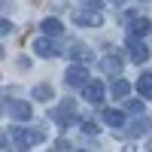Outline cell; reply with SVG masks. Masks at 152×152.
<instances>
[{
    "mask_svg": "<svg viewBox=\"0 0 152 152\" xmlns=\"http://www.w3.org/2000/svg\"><path fill=\"white\" fill-rule=\"evenodd\" d=\"M64 79H67V85H85L88 82V70L82 67V64H73V67H67V76H64Z\"/></svg>",
    "mask_w": 152,
    "mask_h": 152,
    "instance_id": "1",
    "label": "cell"
},
{
    "mask_svg": "<svg viewBox=\"0 0 152 152\" xmlns=\"http://www.w3.org/2000/svg\"><path fill=\"white\" fill-rule=\"evenodd\" d=\"M128 55H131L134 64H143V61L149 58V49H146L140 40H134V37H131V43H128Z\"/></svg>",
    "mask_w": 152,
    "mask_h": 152,
    "instance_id": "2",
    "label": "cell"
},
{
    "mask_svg": "<svg viewBox=\"0 0 152 152\" xmlns=\"http://www.w3.org/2000/svg\"><path fill=\"white\" fill-rule=\"evenodd\" d=\"M9 116L15 122H28L31 119V104H28V100H15V104L9 107Z\"/></svg>",
    "mask_w": 152,
    "mask_h": 152,
    "instance_id": "3",
    "label": "cell"
},
{
    "mask_svg": "<svg viewBox=\"0 0 152 152\" xmlns=\"http://www.w3.org/2000/svg\"><path fill=\"white\" fill-rule=\"evenodd\" d=\"M82 94H85V100H91V104H100V100H104V85L100 82H85Z\"/></svg>",
    "mask_w": 152,
    "mask_h": 152,
    "instance_id": "4",
    "label": "cell"
},
{
    "mask_svg": "<svg viewBox=\"0 0 152 152\" xmlns=\"http://www.w3.org/2000/svg\"><path fill=\"white\" fill-rule=\"evenodd\" d=\"M76 21L82 24V28H97L100 24V12H91V9H76Z\"/></svg>",
    "mask_w": 152,
    "mask_h": 152,
    "instance_id": "5",
    "label": "cell"
},
{
    "mask_svg": "<svg viewBox=\"0 0 152 152\" xmlns=\"http://www.w3.org/2000/svg\"><path fill=\"white\" fill-rule=\"evenodd\" d=\"M34 52L40 55V58H55L58 55V49L52 40H34Z\"/></svg>",
    "mask_w": 152,
    "mask_h": 152,
    "instance_id": "6",
    "label": "cell"
},
{
    "mask_svg": "<svg viewBox=\"0 0 152 152\" xmlns=\"http://www.w3.org/2000/svg\"><path fill=\"white\" fill-rule=\"evenodd\" d=\"M52 116H55L61 125H70V122H73V100H64V104H61Z\"/></svg>",
    "mask_w": 152,
    "mask_h": 152,
    "instance_id": "7",
    "label": "cell"
},
{
    "mask_svg": "<svg viewBox=\"0 0 152 152\" xmlns=\"http://www.w3.org/2000/svg\"><path fill=\"white\" fill-rule=\"evenodd\" d=\"M40 28H43V34H49V37H58L61 31H64V24H61L58 18H43Z\"/></svg>",
    "mask_w": 152,
    "mask_h": 152,
    "instance_id": "8",
    "label": "cell"
},
{
    "mask_svg": "<svg viewBox=\"0 0 152 152\" xmlns=\"http://www.w3.org/2000/svg\"><path fill=\"white\" fill-rule=\"evenodd\" d=\"M137 91H140V97H152V73H143L137 79Z\"/></svg>",
    "mask_w": 152,
    "mask_h": 152,
    "instance_id": "9",
    "label": "cell"
},
{
    "mask_svg": "<svg viewBox=\"0 0 152 152\" xmlns=\"http://www.w3.org/2000/svg\"><path fill=\"white\" fill-rule=\"evenodd\" d=\"M100 67H104V73H119L122 61H119V55H107L104 61H100Z\"/></svg>",
    "mask_w": 152,
    "mask_h": 152,
    "instance_id": "10",
    "label": "cell"
},
{
    "mask_svg": "<svg viewBox=\"0 0 152 152\" xmlns=\"http://www.w3.org/2000/svg\"><path fill=\"white\" fill-rule=\"evenodd\" d=\"M67 55H70V58H76V61H88V58H91V52H88L85 46H79V43H73V46L67 49Z\"/></svg>",
    "mask_w": 152,
    "mask_h": 152,
    "instance_id": "11",
    "label": "cell"
},
{
    "mask_svg": "<svg viewBox=\"0 0 152 152\" xmlns=\"http://www.w3.org/2000/svg\"><path fill=\"white\" fill-rule=\"evenodd\" d=\"M104 122L110 125V128H119V125L125 122V116H122L119 110H107V113H104Z\"/></svg>",
    "mask_w": 152,
    "mask_h": 152,
    "instance_id": "12",
    "label": "cell"
},
{
    "mask_svg": "<svg viewBox=\"0 0 152 152\" xmlns=\"http://www.w3.org/2000/svg\"><path fill=\"white\" fill-rule=\"evenodd\" d=\"M149 31V21L146 18H134L131 21V37H140V34H146Z\"/></svg>",
    "mask_w": 152,
    "mask_h": 152,
    "instance_id": "13",
    "label": "cell"
},
{
    "mask_svg": "<svg viewBox=\"0 0 152 152\" xmlns=\"http://www.w3.org/2000/svg\"><path fill=\"white\" fill-rule=\"evenodd\" d=\"M34 97H37V100H52V85H46V82L37 85V88H34Z\"/></svg>",
    "mask_w": 152,
    "mask_h": 152,
    "instance_id": "14",
    "label": "cell"
},
{
    "mask_svg": "<svg viewBox=\"0 0 152 152\" xmlns=\"http://www.w3.org/2000/svg\"><path fill=\"white\" fill-rule=\"evenodd\" d=\"M128 91H131V85L125 82V79H119V82H113V94H116V97H125Z\"/></svg>",
    "mask_w": 152,
    "mask_h": 152,
    "instance_id": "15",
    "label": "cell"
},
{
    "mask_svg": "<svg viewBox=\"0 0 152 152\" xmlns=\"http://www.w3.org/2000/svg\"><path fill=\"white\" fill-rule=\"evenodd\" d=\"M149 131V119H137V125H131V134L134 137H140V134H146Z\"/></svg>",
    "mask_w": 152,
    "mask_h": 152,
    "instance_id": "16",
    "label": "cell"
},
{
    "mask_svg": "<svg viewBox=\"0 0 152 152\" xmlns=\"http://www.w3.org/2000/svg\"><path fill=\"white\" fill-rule=\"evenodd\" d=\"M82 9H91V12H100V9H104V3H100V0H82Z\"/></svg>",
    "mask_w": 152,
    "mask_h": 152,
    "instance_id": "17",
    "label": "cell"
},
{
    "mask_svg": "<svg viewBox=\"0 0 152 152\" xmlns=\"http://www.w3.org/2000/svg\"><path fill=\"white\" fill-rule=\"evenodd\" d=\"M82 134H97V125H91V122L85 119V122H82Z\"/></svg>",
    "mask_w": 152,
    "mask_h": 152,
    "instance_id": "18",
    "label": "cell"
},
{
    "mask_svg": "<svg viewBox=\"0 0 152 152\" xmlns=\"http://www.w3.org/2000/svg\"><path fill=\"white\" fill-rule=\"evenodd\" d=\"M0 34H12V21L9 18H0Z\"/></svg>",
    "mask_w": 152,
    "mask_h": 152,
    "instance_id": "19",
    "label": "cell"
},
{
    "mask_svg": "<svg viewBox=\"0 0 152 152\" xmlns=\"http://www.w3.org/2000/svg\"><path fill=\"white\" fill-rule=\"evenodd\" d=\"M128 110L131 113H143V104H140V100H128Z\"/></svg>",
    "mask_w": 152,
    "mask_h": 152,
    "instance_id": "20",
    "label": "cell"
},
{
    "mask_svg": "<svg viewBox=\"0 0 152 152\" xmlns=\"http://www.w3.org/2000/svg\"><path fill=\"white\" fill-rule=\"evenodd\" d=\"M3 143H6V134H3V131H0V149H3Z\"/></svg>",
    "mask_w": 152,
    "mask_h": 152,
    "instance_id": "21",
    "label": "cell"
},
{
    "mask_svg": "<svg viewBox=\"0 0 152 152\" xmlns=\"http://www.w3.org/2000/svg\"><path fill=\"white\" fill-rule=\"evenodd\" d=\"M0 58H3V46H0Z\"/></svg>",
    "mask_w": 152,
    "mask_h": 152,
    "instance_id": "22",
    "label": "cell"
},
{
    "mask_svg": "<svg viewBox=\"0 0 152 152\" xmlns=\"http://www.w3.org/2000/svg\"><path fill=\"white\" fill-rule=\"evenodd\" d=\"M125 152H131V149H125Z\"/></svg>",
    "mask_w": 152,
    "mask_h": 152,
    "instance_id": "23",
    "label": "cell"
},
{
    "mask_svg": "<svg viewBox=\"0 0 152 152\" xmlns=\"http://www.w3.org/2000/svg\"><path fill=\"white\" fill-rule=\"evenodd\" d=\"M149 149H152V143H149Z\"/></svg>",
    "mask_w": 152,
    "mask_h": 152,
    "instance_id": "24",
    "label": "cell"
}]
</instances>
